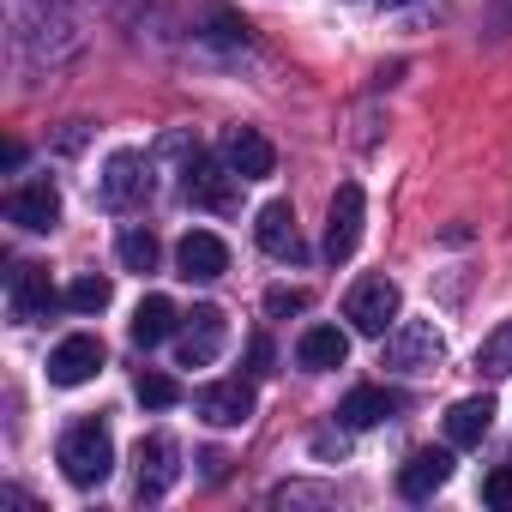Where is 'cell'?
<instances>
[{
  "instance_id": "obj_13",
  "label": "cell",
  "mask_w": 512,
  "mask_h": 512,
  "mask_svg": "<svg viewBox=\"0 0 512 512\" xmlns=\"http://www.w3.org/2000/svg\"><path fill=\"white\" fill-rule=\"evenodd\" d=\"M223 163H229L241 181H266V175L278 169V151H272V139H266L260 127H229V139H223Z\"/></svg>"
},
{
  "instance_id": "obj_12",
  "label": "cell",
  "mask_w": 512,
  "mask_h": 512,
  "mask_svg": "<svg viewBox=\"0 0 512 512\" xmlns=\"http://www.w3.org/2000/svg\"><path fill=\"white\" fill-rule=\"evenodd\" d=\"M253 241H260L272 260H308V247H302V235H296V211H290V199L260 205V217H253Z\"/></svg>"
},
{
  "instance_id": "obj_4",
  "label": "cell",
  "mask_w": 512,
  "mask_h": 512,
  "mask_svg": "<svg viewBox=\"0 0 512 512\" xmlns=\"http://www.w3.org/2000/svg\"><path fill=\"white\" fill-rule=\"evenodd\" d=\"M362 223H368V199H362L356 181H344L332 193V217H326V260L332 266H344L350 253L362 247Z\"/></svg>"
},
{
  "instance_id": "obj_20",
  "label": "cell",
  "mask_w": 512,
  "mask_h": 512,
  "mask_svg": "<svg viewBox=\"0 0 512 512\" xmlns=\"http://www.w3.org/2000/svg\"><path fill=\"white\" fill-rule=\"evenodd\" d=\"M392 410H398V398H392L386 386H356V392L338 404V422H344V428H380Z\"/></svg>"
},
{
  "instance_id": "obj_24",
  "label": "cell",
  "mask_w": 512,
  "mask_h": 512,
  "mask_svg": "<svg viewBox=\"0 0 512 512\" xmlns=\"http://www.w3.org/2000/svg\"><path fill=\"white\" fill-rule=\"evenodd\" d=\"M133 398H139L145 410H175V404H181V386H175L169 374H157V368H139V380H133Z\"/></svg>"
},
{
  "instance_id": "obj_14",
  "label": "cell",
  "mask_w": 512,
  "mask_h": 512,
  "mask_svg": "<svg viewBox=\"0 0 512 512\" xmlns=\"http://www.w3.org/2000/svg\"><path fill=\"white\" fill-rule=\"evenodd\" d=\"M55 302H61V296L49 290V272H43V266H13V272H7V308H13L19 326L43 320Z\"/></svg>"
},
{
  "instance_id": "obj_18",
  "label": "cell",
  "mask_w": 512,
  "mask_h": 512,
  "mask_svg": "<svg viewBox=\"0 0 512 512\" xmlns=\"http://www.w3.org/2000/svg\"><path fill=\"white\" fill-rule=\"evenodd\" d=\"M488 428H494V398H458L446 410V446H482Z\"/></svg>"
},
{
  "instance_id": "obj_1",
  "label": "cell",
  "mask_w": 512,
  "mask_h": 512,
  "mask_svg": "<svg viewBox=\"0 0 512 512\" xmlns=\"http://www.w3.org/2000/svg\"><path fill=\"white\" fill-rule=\"evenodd\" d=\"M109 470H115V434H109V422H97V416L73 422L61 434V476L73 488H103Z\"/></svg>"
},
{
  "instance_id": "obj_21",
  "label": "cell",
  "mask_w": 512,
  "mask_h": 512,
  "mask_svg": "<svg viewBox=\"0 0 512 512\" xmlns=\"http://www.w3.org/2000/svg\"><path fill=\"white\" fill-rule=\"evenodd\" d=\"M476 374H488V380H506V374H512V320H500V326L476 344Z\"/></svg>"
},
{
  "instance_id": "obj_22",
  "label": "cell",
  "mask_w": 512,
  "mask_h": 512,
  "mask_svg": "<svg viewBox=\"0 0 512 512\" xmlns=\"http://www.w3.org/2000/svg\"><path fill=\"white\" fill-rule=\"evenodd\" d=\"M109 296H115V284H109V278H97V272H85V278H73V284L61 290V302H67L73 314H103V308H109Z\"/></svg>"
},
{
  "instance_id": "obj_11",
  "label": "cell",
  "mask_w": 512,
  "mask_h": 512,
  "mask_svg": "<svg viewBox=\"0 0 512 512\" xmlns=\"http://www.w3.org/2000/svg\"><path fill=\"white\" fill-rule=\"evenodd\" d=\"M7 223H19V229H31V235H49V229L61 223V193H55L49 181L13 187V193H7Z\"/></svg>"
},
{
  "instance_id": "obj_5",
  "label": "cell",
  "mask_w": 512,
  "mask_h": 512,
  "mask_svg": "<svg viewBox=\"0 0 512 512\" xmlns=\"http://www.w3.org/2000/svg\"><path fill=\"white\" fill-rule=\"evenodd\" d=\"M223 344H229V320H223V308L199 302L193 314H181V368H211V362L223 356Z\"/></svg>"
},
{
  "instance_id": "obj_17",
  "label": "cell",
  "mask_w": 512,
  "mask_h": 512,
  "mask_svg": "<svg viewBox=\"0 0 512 512\" xmlns=\"http://www.w3.org/2000/svg\"><path fill=\"white\" fill-rule=\"evenodd\" d=\"M344 356H350V338H344L338 326H308V332L296 338V362H302L308 374H332V368H344Z\"/></svg>"
},
{
  "instance_id": "obj_27",
  "label": "cell",
  "mask_w": 512,
  "mask_h": 512,
  "mask_svg": "<svg viewBox=\"0 0 512 512\" xmlns=\"http://www.w3.org/2000/svg\"><path fill=\"white\" fill-rule=\"evenodd\" d=\"M247 362H253V374H272V344L253 338V344H247Z\"/></svg>"
},
{
  "instance_id": "obj_10",
  "label": "cell",
  "mask_w": 512,
  "mask_h": 512,
  "mask_svg": "<svg viewBox=\"0 0 512 512\" xmlns=\"http://www.w3.org/2000/svg\"><path fill=\"white\" fill-rule=\"evenodd\" d=\"M175 266H181L187 284H211V278L229 272V247H223V235H211V229H187L181 247H175Z\"/></svg>"
},
{
  "instance_id": "obj_28",
  "label": "cell",
  "mask_w": 512,
  "mask_h": 512,
  "mask_svg": "<svg viewBox=\"0 0 512 512\" xmlns=\"http://www.w3.org/2000/svg\"><path fill=\"white\" fill-rule=\"evenodd\" d=\"M386 7H410V0H386Z\"/></svg>"
},
{
  "instance_id": "obj_25",
  "label": "cell",
  "mask_w": 512,
  "mask_h": 512,
  "mask_svg": "<svg viewBox=\"0 0 512 512\" xmlns=\"http://www.w3.org/2000/svg\"><path fill=\"white\" fill-rule=\"evenodd\" d=\"M482 500L500 506V512H512V470H488L482 476Z\"/></svg>"
},
{
  "instance_id": "obj_3",
  "label": "cell",
  "mask_w": 512,
  "mask_h": 512,
  "mask_svg": "<svg viewBox=\"0 0 512 512\" xmlns=\"http://www.w3.org/2000/svg\"><path fill=\"white\" fill-rule=\"evenodd\" d=\"M440 356H446V344H440L434 320H398L386 332V368H398V374H434Z\"/></svg>"
},
{
  "instance_id": "obj_2",
  "label": "cell",
  "mask_w": 512,
  "mask_h": 512,
  "mask_svg": "<svg viewBox=\"0 0 512 512\" xmlns=\"http://www.w3.org/2000/svg\"><path fill=\"white\" fill-rule=\"evenodd\" d=\"M398 308H404V296H398L392 278H356L350 296H344V320H350V332H362V338H386V332L398 326Z\"/></svg>"
},
{
  "instance_id": "obj_7",
  "label": "cell",
  "mask_w": 512,
  "mask_h": 512,
  "mask_svg": "<svg viewBox=\"0 0 512 512\" xmlns=\"http://www.w3.org/2000/svg\"><path fill=\"white\" fill-rule=\"evenodd\" d=\"M235 169L229 163H217V157H205V151H193V163L181 169V193L193 199V205H205V211H229L235 205Z\"/></svg>"
},
{
  "instance_id": "obj_9",
  "label": "cell",
  "mask_w": 512,
  "mask_h": 512,
  "mask_svg": "<svg viewBox=\"0 0 512 512\" xmlns=\"http://www.w3.org/2000/svg\"><path fill=\"white\" fill-rule=\"evenodd\" d=\"M193 410H199V422H211V428H241V422L253 416V386H247V380H211V386H199Z\"/></svg>"
},
{
  "instance_id": "obj_16",
  "label": "cell",
  "mask_w": 512,
  "mask_h": 512,
  "mask_svg": "<svg viewBox=\"0 0 512 512\" xmlns=\"http://www.w3.org/2000/svg\"><path fill=\"white\" fill-rule=\"evenodd\" d=\"M446 476H452V452L422 446V452L404 458V470H398V494H404V500H428L434 488H446Z\"/></svg>"
},
{
  "instance_id": "obj_23",
  "label": "cell",
  "mask_w": 512,
  "mask_h": 512,
  "mask_svg": "<svg viewBox=\"0 0 512 512\" xmlns=\"http://www.w3.org/2000/svg\"><path fill=\"white\" fill-rule=\"evenodd\" d=\"M115 253H121V266H127V272L145 278V272H157V253H163V247H157L151 229H127V235L115 241Z\"/></svg>"
},
{
  "instance_id": "obj_8",
  "label": "cell",
  "mask_w": 512,
  "mask_h": 512,
  "mask_svg": "<svg viewBox=\"0 0 512 512\" xmlns=\"http://www.w3.org/2000/svg\"><path fill=\"white\" fill-rule=\"evenodd\" d=\"M103 374V338L91 332H73L49 350V386H85Z\"/></svg>"
},
{
  "instance_id": "obj_6",
  "label": "cell",
  "mask_w": 512,
  "mask_h": 512,
  "mask_svg": "<svg viewBox=\"0 0 512 512\" xmlns=\"http://www.w3.org/2000/svg\"><path fill=\"white\" fill-rule=\"evenodd\" d=\"M151 193V163L139 157V151H115L109 163H103V175H97V199L109 205V211H127V205H139Z\"/></svg>"
},
{
  "instance_id": "obj_26",
  "label": "cell",
  "mask_w": 512,
  "mask_h": 512,
  "mask_svg": "<svg viewBox=\"0 0 512 512\" xmlns=\"http://www.w3.org/2000/svg\"><path fill=\"white\" fill-rule=\"evenodd\" d=\"M308 290H266V314H302Z\"/></svg>"
},
{
  "instance_id": "obj_19",
  "label": "cell",
  "mask_w": 512,
  "mask_h": 512,
  "mask_svg": "<svg viewBox=\"0 0 512 512\" xmlns=\"http://www.w3.org/2000/svg\"><path fill=\"white\" fill-rule=\"evenodd\" d=\"M175 326H181V314H175L169 296H145V302L133 308V344H139V350H157L163 338H175Z\"/></svg>"
},
{
  "instance_id": "obj_15",
  "label": "cell",
  "mask_w": 512,
  "mask_h": 512,
  "mask_svg": "<svg viewBox=\"0 0 512 512\" xmlns=\"http://www.w3.org/2000/svg\"><path fill=\"white\" fill-rule=\"evenodd\" d=\"M133 464H139V500L169 494V482H175V440L169 434H145L139 452H133Z\"/></svg>"
}]
</instances>
